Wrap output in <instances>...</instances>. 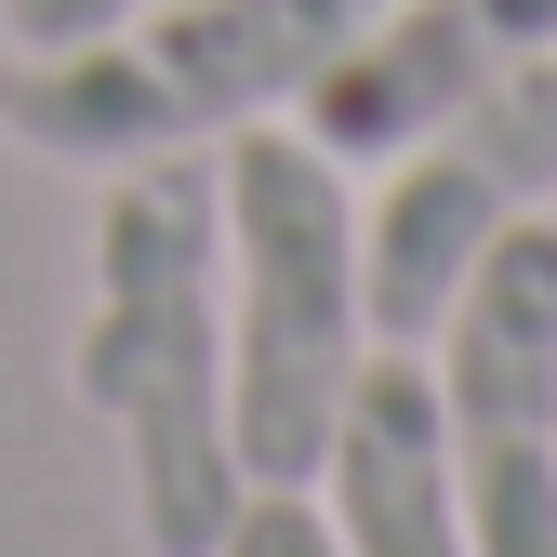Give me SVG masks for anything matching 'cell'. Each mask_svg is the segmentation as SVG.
I'll return each instance as SVG.
<instances>
[{"mask_svg": "<svg viewBox=\"0 0 557 557\" xmlns=\"http://www.w3.org/2000/svg\"><path fill=\"white\" fill-rule=\"evenodd\" d=\"M226 213L213 173L186 147L173 160H120L94 199V306L66 345V385H81L94 425H120V492L147 557H213L239 518V438H226Z\"/></svg>", "mask_w": 557, "mask_h": 557, "instance_id": "cell-1", "label": "cell"}, {"mask_svg": "<svg viewBox=\"0 0 557 557\" xmlns=\"http://www.w3.org/2000/svg\"><path fill=\"white\" fill-rule=\"evenodd\" d=\"M213 213H226V438L252 492H319V451L345 425V385L372 359V306H359V199L319 133L239 120L213 160Z\"/></svg>", "mask_w": 557, "mask_h": 557, "instance_id": "cell-2", "label": "cell"}, {"mask_svg": "<svg viewBox=\"0 0 557 557\" xmlns=\"http://www.w3.org/2000/svg\"><path fill=\"white\" fill-rule=\"evenodd\" d=\"M372 14L385 0H173V14H120L66 53H0V133L40 160H81V173L226 147L239 120L293 107Z\"/></svg>", "mask_w": 557, "mask_h": 557, "instance_id": "cell-3", "label": "cell"}, {"mask_svg": "<svg viewBox=\"0 0 557 557\" xmlns=\"http://www.w3.org/2000/svg\"><path fill=\"white\" fill-rule=\"evenodd\" d=\"M438 345V451L478 557H557V213H518L451 293Z\"/></svg>", "mask_w": 557, "mask_h": 557, "instance_id": "cell-4", "label": "cell"}, {"mask_svg": "<svg viewBox=\"0 0 557 557\" xmlns=\"http://www.w3.org/2000/svg\"><path fill=\"white\" fill-rule=\"evenodd\" d=\"M557 199V53L505 66L492 94H465L438 133H411L385 199L359 213V306H372V345H425L451 319V293L478 278L518 213Z\"/></svg>", "mask_w": 557, "mask_h": 557, "instance_id": "cell-5", "label": "cell"}, {"mask_svg": "<svg viewBox=\"0 0 557 557\" xmlns=\"http://www.w3.org/2000/svg\"><path fill=\"white\" fill-rule=\"evenodd\" d=\"M531 53H557V0H385V14L293 94L306 107L293 133H319L332 160H398L411 133H438L465 94H492Z\"/></svg>", "mask_w": 557, "mask_h": 557, "instance_id": "cell-6", "label": "cell"}, {"mask_svg": "<svg viewBox=\"0 0 557 557\" xmlns=\"http://www.w3.org/2000/svg\"><path fill=\"white\" fill-rule=\"evenodd\" d=\"M319 478H332V544L345 557H478L465 544V492H451V451H438V385H425L411 345L359 359Z\"/></svg>", "mask_w": 557, "mask_h": 557, "instance_id": "cell-7", "label": "cell"}, {"mask_svg": "<svg viewBox=\"0 0 557 557\" xmlns=\"http://www.w3.org/2000/svg\"><path fill=\"white\" fill-rule=\"evenodd\" d=\"M213 557H345V544H332L319 492H239V518H226Z\"/></svg>", "mask_w": 557, "mask_h": 557, "instance_id": "cell-8", "label": "cell"}, {"mask_svg": "<svg viewBox=\"0 0 557 557\" xmlns=\"http://www.w3.org/2000/svg\"><path fill=\"white\" fill-rule=\"evenodd\" d=\"M120 14L133 0H0V53H66V40H94Z\"/></svg>", "mask_w": 557, "mask_h": 557, "instance_id": "cell-9", "label": "cell"}]
</instances>
